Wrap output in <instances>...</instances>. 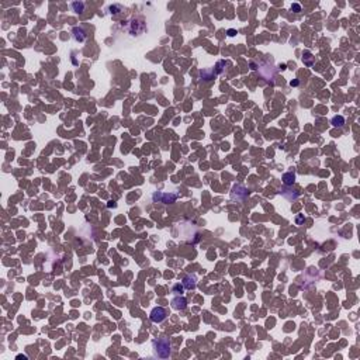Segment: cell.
<instances>
[{"instance_id": "5", "label": "cell", "mask_w": 360, "mask_h": 360, "mask_svg": "<svg viewBox=\"0 0 360 360\" xmlns=\"http://www.w3.org/2000/svg\"><path fill=\"white\" fill-rule=\"evenodd\" d=\"M343 123H345V118L343 117H335L334 120H332V124H334L335 127H342L343 125Z\"/></svg>"}, {"instance_id": "3", "label": "cell", "mask_w": 360, "mask_h": 360, "mask_svg": "<svg viewBox=\"0 0 360 360\" xmlns=\"http://www.w3.org/2000/svg\"><path fill=\"white\" fill-rule=\"evenodd\" d=\"M183 283H184V286L187 287V288H194L196 287V277H186L183 280Z\"/></svg>"}, {"instance_id": "2", "label": "cell", "mask_w": 360, "mask_h": 360, "mask_svg": "<svg viewBox=\"0 0 360 360\" xmlns=\"http://www.w3.org/2000/svg\"><path fill=\"white\" fill-rule=\"evenodd\" d=\"M165 318H166V311H165L162 307L154 308L152 312H151V319H152V322H155V323L162 322Z\"/></svg>"}, {"instance_id": "1", "label": "cell", "mask_w": 360, "mask_h": 360, "mask_svg": "<svg viewBox=\"0 0 360 360\" xmlns=\"http://www.w3.org/2000/svg\"><path fill=\"white\" fill-rule=\"evenodd\" d=\"M154 350L155 353H156V356L159 357H163V352L162 350H165V353L169 356L170 354V343L167 339H159V340H155L154 342Z\"/></svg>"}, {"instance_id": "4", "label": "cell", "mask_w": 360, "mask_h": 360, "mask_svg": "<svg viewBox=\"0 0 360 360\" xmlns=\"http://www.w3.org/2000/svg\"><path fill=\"white\" fill-rule=\"evenodd\" d=\"M173 307L176 308V310L184 308L186 307V300H183V298H182V300H179V298H177V300H173Z\"/></svg>"}]
</instances>
